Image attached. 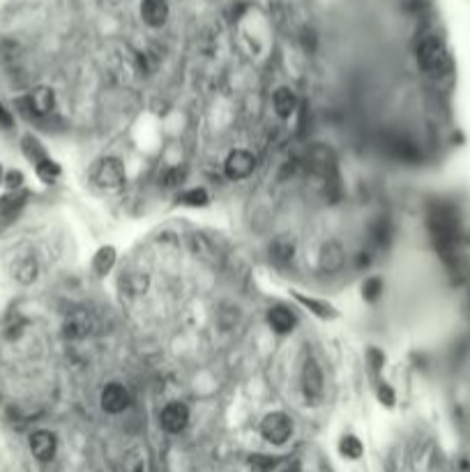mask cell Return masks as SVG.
Masks as SVG:
<instances>
[{"label": "cell", "instance_id": "obj_30", "mask_svg": "<svg viewBox=\"0 0 470 472\" xmlns=\"http://www.w3.org/2000/svg\"><path fill=\"white\" fill-rule=\"evenodd\" d=\"M367 355H369V362H371L373 369L380 371V369H382V364H385V355H382V353L378 351V348H369V353H367Z\"/></svg>", "mask_w": 470, "mask_h": 472}, {"label": "cell", "instance_id": "obj_1", "mask_svg": "<svg viewBox=\"0 0 470 472\" xmlns=\"http://www.w3.org/2000/svg\"><path fill=\"white\" fill-rule=\"evenodd\" d=\"M426 229L445 265L459 267L461 249H464V224H461L459 207L445 198L431 200L426 207Z\"/></svg>", "mask_w": 470, "mask_h": 472}, {"label": "cell", "instance_id": "obj_19", "mask_svg": "<svg viewBox=\"0 0 470 472\" xmlns=\"http://www.w3.org/2000/svg\"><path fill=\"white\" fill-rule=\"evenodd\" d=\"M369 235H371V242L376 244V247H387V244L392 242V235H394V231H392V222L387 219V217H378V219L371 224Z\"/></svg>", "mask_w": 470, "mask_h": 472}, {"label": "cell", "instance_id": "obj_14", "mask_svg": "<svg viewBox=\"0 0 470 472\" xmlns=\"http://www.w3.org/2000/svg\"><path fill=\"white\" fill-rule=\"evenodd\" d=\"M267 325L272 332H277V334H291L293 327H295V316L291 309L286 307H272L267 311Z\"/></svg>", "mask_w": 470, "mask_h": 472}, {"label": "cell", "instance_id": "obj_28", "mask_svg": "<svg viewBox=\"0 0 470 472\" xmlns=\"http://www.w3.org/2000/svg\"><path fill=\"white\" fill-rule=\"evenodd\" d=\"M376 397H378V401L385 408H394V404H397V394H394V389L390 387L387 382H378V387H376Z\"/></svg>", "mask_w": 470, "mask_h": 472}, {"label": "cell", "instance_id": "obj_18", "mask_svg": "<svg viewBox=\"0 0 470 472\" xmlns=\"http://www.w3.org/2000/svg\"><path fill=\"white\" fill-rule=\"evenodd\" d=\"M116 260H118V251H116V247H111V244H107V247H100L97 249V253H95V258H92V270L97 272L100 277H107L111 270H113V265H116Z\"/></svg>", "mask_w": 470, "mask_h": 472}, {"label": "cell", "instance_id": "obj_5", "mask_svg": "<svg viewBox=\"0 0 470 472\" xmlns=\"http://www.w3.org/2000/svg\"><path fill=\"white\" fill-rule=\"evenodd\" d=\"M260 435L270 444H286L293 435V419L286 413H270L260 422Z\"/></svg>", "mask_w": 470, "mask_h": 472}, {"label": "cell", "instance_id": "obj_31", "mask_svg": "<svg viewBox=\"0 0 470 472\" xmlns=\"http://www.w3.org/2000/svg\"><path fill=\"white\" fill-rule=\"evenodd\" d=\"M0 127H3V129H12V127H14L12 113L5 109V104H3V102H0Z\"/></svg>", "mask_w": 470, "mask_h": 472}, {"label": "cell", "instance_id": "obj_29", "mask_svg": "<svg viewBox=\"0 0 470 472\" xmlns=\"http://www.w3.org/2000/svg\"><path fill=\"white\" fill-rule=\"evenodd\" d=\"M3 182H5V185L10 187L12 191H14V189H19V187L23 185V173H21V171H10V173H7V176H5Z\"/></svg>", "mask_w": 470, "mask_h": 472}, {"label": "cell", "instance_id": "obj_17", "mask_svg": "<svg viewBox=\"0 0 470 472\" xmlns=\"http://www.w3.org/2000/svg\"><path fill=\"white\" fill-rule=\"evenodd\" d=\"M293 297L302 304L304 309H309L313 316H318V318H323V320H330V318L337 316V309L332 307V304L323 302V300H316V297H307V295H302V293H293Z\"/></svg>", "mask_w": 470, "mask_h": 472}, {"label": "cell", "instance_id": "obj_7", "mask_svg": "<svg viewBox=\"0 0 470 472\" xmlns=\"http://www.w3.org/2000/svg\"><path fill=\"white\" fill-rule=\"evenodd\" d=\"M382 147H385L392 159L402 164H417L422 159V152L420 147H417V143L404 134H387L385 141H382Z\"/></svg>", "mask_w": 470, "mask_h": 472}, {"label": "cell", "instance_id": "obj_22", "mask_svg": "<svg viewBox=\"0 0 470 472\" xmlns=\"http://www.w3.org/2000/svg\"><path fill=\"white\" fill-rule=\"evenodd\" d=\"M178 203L180 205H189V207H205L210 203V194L203 189V187H196V189H187L182 191L178 196Z\"/></svg>", "mask_w": 470, "mask_h": 472}, {"label": "cell", "instance_id": "obj_16", "mask_svg": "<svg viewBox=\"0 0 470 472\" xmlns=\"http://www.w3.org/2000/svg\"><path fill=\"white\" fill-rule=\"evenodd\" d=\"M272 104H275L277 116L284 118V120H289L293 113L298 111V95H295L291 88H279L275 92Z\"/></svg>", "mask_w": 470, "mask_h": 472}, {"label": "cell", "instance_id": "obj_25", "mask_svg": "<svg viewBox=\"0 0 470 472\" xmlns=\"http://www.w3.org/2000/svg\"><path fill=\"white\" fill-rule=\"evenodd\" d=\"M339 452H342V456L355 461V459L362 456L364 447H362L360 438H355V435H344L342 442H339Z\"/></svg>", "mask_w": 470, "mask_h": 472}, {"label": "cell", "instance_id": "obj_24", "mask_svg": "<svg viewBox=\"0 0 470 472\" xmlns=\"http://www.w3.org/2000/svg\"><path fill=\"white\" fill-rule=\"evenodd\" d=\"M35 171H37V176L47 182V185H54V182L60 178V166L49 159V157H44V159H40L37 164H35Z\"/></svg>", "mask_w": 470, "mask_h": 472}, {"label": "cell", "instance_id": "obj_2", "mask_svg": "<svg viewBox=\"0 0 470 472\" xmlns=\"http://www.w3.org/2000/svg\"><path fill=\"white\" fill-rule=\"evenodd\" d=\"M417 63L424 69V74H429L433 78H440L450 74L452 60L445 44L438 37H424L417 47Z\"/></svg>", "mask_w": 470, "mask_h": 472}, {"label": "cell", "instance_id": "obj_23", "mask_svg": "<svg viewBox=\"0 0 470 472\" xmlns=\"http://www.w3.org/2000/svg\"><path fill=\"white\" fill-rule=\"evenodd\" d=\"M293 253H295L293 242L286 238H279L270 244V256H272V260H277V263H291Z\"/></svg>", "mask_w": 470, "mask_h": 472}, {"label": "cell", "instance_id": "obj_11", "mask_svg": "<svg viewBox=\"0 0 470 472\" xmlns=\"http://www.w3.org/2000/svg\"><path fill=\"white\" fill-rule=\"evenodd\" d=\"M189 424V408L182 404V401H171L162 408L159 413V426L164 428L167 433L176 435V433H182Z\"/></svg>", "mask_w": 470, "mask_h": 472}, {"label": "cell", "instance_id": "obj_21", "mask_svg": "<svg viewBox=\"0 0 470 472\" xmlns=\"http://www.w3.org/2000/svg\"><path fill=\"white\" fill-rule=\"evenodd\" d=\"M37 260L35 258H23V260H19L16 263V267H14V277H16V282L19 284H23V286H28V284H32L35 279H37Z\"/></svg>", "mask_w": 470, "mask_h": 472}, {"label": "cell", "instance_id": "obj_10", "mask_svg": "<svg viewBox=\"0 0 470 472\" xmlns=\"http://www.w3.org/2000/svg\"><path fill=\"white\" fill-rule=\"evenodd\" d=\"M256 169V157L249 150H233L224 162V173L226 178L238 182V180H247Z\"/></svg>", "mask_w": 470, "mask_h": 472}, {"label": "cell", "instance_id": "obj_15", "mask_svg": "<svg viewBox=\"0 0 470 472\" xmlns=\"http://www.w3.org/2000/svg\"><path fill=\"white\" fill-rule=\"evenodd\" d=\"M346 260V253L342 249V244L337 242H327L323 249H320V270L323 272H337V270H342Z\"/></svg>", "mask_w": 470, "mask_h": 472}, {"label": "cell", "instance_id": "obj_26", "mask_svg": "<svg viewBox=\"0 0 470 472\" xmlns=\"http://www.w3.org/2000/svg\"><path fill=\"white\" fill-rule=\"evenodd\" d=\"M382 288H385V284H382L380 277H369L367 282L362 284V297L367 302H378L382 295Z\"/></svg>", "mask_w": 470, "mask_h": 472}, {"label": "cell", "instance_id": "obj_3", "mask_svg": "<svg viewBox=\"0 0 470 472\" xmlns=\"http://www.w3.org/2000/svg\"><path fill=\"white\" fill-rule=\"evenodd\" d=\"M14 104L25 118H44L56 109V92L49 85H40V88L30 90L28 95L16 97Z\"/></svg>", "mask_w": 470, "mask_h": 472}, {"label": "cell", "instance_id": "obj_6", "mask_svg": "<svg viewBox=\"0 0 470 472\" xmlns=\"http://www.w3.org/2000/svg\"><path fill=\"white\" fill-rule=\"evenodd\" d=\"M300 382H302V394L309 404H316V401L323 399L325 394V380H323V371H320L318 362L313 357H307L302 364V373H300Z\"/></svg>", "mask_w": 470, "mask_h": 472}, {"label": "cell", "instance_id": "obj_4", "mask_svg": "<svg viewBox=\"0 0 470 472\" xmlns=\"http://www.w3.org/2000/svg\"><path fill=\"white\" fill-rule=\"evenodd\" d=\"M92 180L95 185L104 191H120L125 189L127 185V173H125V166L116 157H104V159L97 162L92 171Z\"/></svg>", "mask_w": 470, "mask_h": 472}, {"label": "cell", "instance_id": "obj_27", "mask_svg": "<svg viewBox=\"0 0 470 472\" xmlns=\"http://www.w3.org/2000/svg\"><path fill=\"white\" fill-rule=\"evenodd\" d=\"M162 185L167 187V189H176V187H180L182 185V180H185V171L182 169H169V171H164L162 173Z\"/></svg>", "mask_w": 470, "mask_h": 472}, {"label": "cell", "instance_id": "obj_8", "mask_svg": "<svg viewBox=\"0 0 470 472\" xmlns=\"http://www.w3.org/2000/svg\"><path fill=\"white\" fill-rule=\"evenodd\" d=\"M100 404H102V410L109 415H120L125 413V410L132 406V394H129V389L125 385L120 382H109L107 387L102 389V397H100Z\"/></svg>", "mask_w": 470, "mask_h": 472}, {"label": "cell", "instance_id": "obj_13", "mask_svg": "<svg viewBox=\"0 0 470 472\" xmlns=\"http://www.w3.org/2000/svg\"><path fill=\"white\" fill-rule=\"evenodd\" d=\"M141 16H143V21L147 25H152V28H159V25H164V23H167V19H169L167 0H143Z\"/></svg>", "mask_w": 470, "mask_h": 472}, {"label": "cell", "instance_id": "obj_20", "mask_svg": "<svg viewBox=\"0 0 470 472\" xmlns=\"http://www.w3.org/2000/svg\"><path fill=\"white\" fill-rule=\"evenodd\" d=\"M25 198H28V194H7L0 198V217L3 219H12V217H16L21 212V207L25 205Z\"/></svg>", "mask_w": 470, "mask_h": 472}, {"label": "cell", "instance_id": "obj_32", "mask_svg": "<svg viewBox=\"0 0 470 472\" xmlns=\"http://www.w3.org/2000/svg\"><path fill=\"white\" fill-rule=\"evenodd\" d=\"M3 180H5V176H3V166H0V182H3Z\"/></svg>", "mask_w": 470, "mask_h": 472}, {"label": "cell", "instance_id": "obj_12", "mask_svg": "<svg viewBox=\"0 0 470 472\" xmlns=\"http://www.w3.org/2000/svg\"><path fill=\"white\" fill-rule=\"evenodd\" d=\"M28 444H30V452H32L35 459L42 461V463H49L51 459L56 456L58 438H56V433L47 431V428H40V431L30 433Z\"/></svg>", "mask_w": 470, "mask_h": 472}, {"label": "cell", "instance_id": "obj_9", "mask_svg": "<svg viewBox=\"0 0 470 472\" xmlns=\"http://www.w3.org/2000/svg\"><path fill=\"white\" fill-rule=\"evenodd\" d=\"M95 329H97V318L85 309L69 313L63 322V334H65V339H72V341L90 337Z\"/></svg>", "mask_w": 470, "mask_h": 472}]
</instances>
